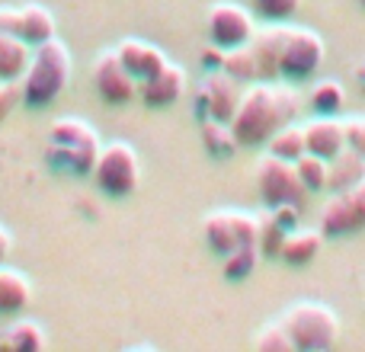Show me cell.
Wrapping results in <instances>:
<instances>
[{"mask_svg":"<svg viewBox=\"0 0 365 352\" xmlns=\"http://www.w3.org/2000/svg\"><path fill=\"white\" fill-rule=\"evenodd\" d=\"M71 71H74V58H71V48L58 36L36 45L29 68H26L23 81H19L23 83V103L32 109L51 106L71 83Z\"/></svg>","mask_w":365,"mask_h":352,"instance_id":"obj_2","label":"cell"},{"mask_svg":"<svg viewBox=\"0 0 365 352\" xmlns=\"http://www.w3.org/2000/svg\"><path fill=\"white\" fill-rule=\"evenodd\" d=\"M346 141H349V147H356V151L365 154V115L346 119Z\"/></svg>","mask_w":365,"mask_h":352,"instance_id":"obj_33","label":"cell"},{"mask_svg":"<svg viewBox=\"0 0 365 352\" xmlns=\"http://www.w3.org/2000/svg\"><path fill=\"white\" fill-rule=\"evenodd\" d=\"M221 68H225L231 77H237L240 83L259 81V64H257V55H253L250 42L237 45V48H227L225 51V64H221Z\"/></svg>","mask_w":365,"mask_h":352,"instance_id":"obj_24","label":"cell"},{"mask_svg":"<svg viewBox=\"0 0 365 352\" xmlns=\"http://www.w3.org/2000/svg\"><path fill=\"white\" fill-rule=\"evenodd\" d=\"M321 231L324 237H349L365 231V180L330 195L321 208Z\"/></svg>","mask_w":365,"mask_h":352,"instance_id":"obj_9","label":"cell"},{"mask_svg":"<svg viewBox=\"0 0 365 352\" xmlns=\"http://www.w3.org/2000/svg\"><path fill=\"white\" fill-rule=\"evenodd\" d=\"M285 23H269L266 29H257L250 38V48L259 64V81H276L282 77L279 61H282V42H285Z\"/></svg>","mask_w":365,"mask_h":352,"instance_id":"obj_15","label":"cell"},{"mask_svg":"<svg viewBox=\"0 0 365 352\" xmlns=\"http://www.w3.org/2000/svg\"><path fill=\"white\" fill-rule=\"evenodd\" d=\"M253 176H257V192H259V199L266 202V208L302 205V199L308 195L302 176H298L295 160L276 157V154H269V151H266V157L257 160Z\"/></svg>","mask_w":365,"mask_h":352,"instance_id":"obj_7","label":"cell"},{"mask_svg":"<svg viewBox=\"0 0 365 352\" xmlns=\"http://www.w3.org/2000/svg\"><path fill=\"white\" fill-rule=\"evenodd\" d=\"M93 87L109 106H125V103H132L138 96V81L122 64L115 48L93 58Z\"/></svg>","mask_w":365,"mask_h":352,"instance_id":"obj_12","label":"cell"},{"mask_svg":"<svg viewBox=\"0 0 365 352\" xmlns=\"http://www.w3.org/2000/svg\"><path fill=\"white\" fill-rule=\"evenodd\" d=\"M32 298V285L29 279L19 269H10V266H0V314H16L29 304Z\"/></svg>","mask_w":365,"mask_h":352,"instance_id":"obj_21","label":"cell"},{"mask_svg":"<svg viewBox=\"0 0 365 352\" xmlns=\"http://www.w3.org/2000/svg\"><path fill=\"white\" fill-rule=\"evenodd\" d=\"M324 38L314 29H304V26H289L285 29V42H282V61L279 71L289 81H308L314 71H321L324 64Z\"/></svg>","mask_w":365,"mask_h":352,"instance_id":"obj_8","label":"cell"},{"mask_svg":"<svg viewBox=\"0 0 365 352\" xmlns=\"http://www.w3.org/2000/svg\"><path fill=\"white\" fill-rule=\"evenodd\" d=\"M359 180H365V154L346 145L334 160H330L327 189H330V192H340V189L356 186Z\"/></svg>","mask_w":365,"mask_h":352,"instance_id":"obj_20","label":"cell"},{"mask_svg":"<svg viewBox=\"0 0 365 352\" xmlns=\"http://www.w3.org/2000/svg\"><path fill=\"white\" fill-rule=\"evenodd\" d=\"M202 234L212 253L227 257L237 247H259V214L237 212V208H218L208 212L202 221Z\"/></svg>","mask_w":365,"mask_h":352,"instance_id":"obj_6","label":"cell"},{"mask_svg":"<svg viewBox=\"0 0 365 352\" xmlns=\"http://www.w3.org/2000/svg\"><path fill=\"white\" fill-rule=\"evenodd\" d=\"M356 77H359V81L365 83V61H359V64H356Z\"/></svg>","mask_w":365,"mask_h":352,"instance_id":"obj_37","label":"cell"},{"mask_svg":"<svg viewBox=\"0 0 365 352\" xmlns=\"http://www.w3.org/2000/svg\"><path fill=\"white\" fill-rule=\"evenodd\" d=\"M202 64H208V71H218L221 64H225V48H218V45H208V51L202 55Z\"/></svg>","mask_w":365,"mask_h":352,"instance_id":"obj_35","label":"cell"},{"mask_svg":"<svg viewBox=\"0 0 365 352\" xmlns=\"http://www.w3.org/2000/svg\"><path fill=\"white\" fill-rule=\"evenodd\" d=\"M19 38L36 48V45L48 42L55 36V13L42 4H29V6H19V29H16Z\"/></svg>","mask_w":365,"mask_h":352,"instance_id":"obj_19","label":"cell"},{"mask_svg":"<svg viewBox=\"0 0 365 352\" xmlns=\"http://www.w3.org/2000/svg\"><path fill=\"white\" fill-rule=\"evenodd\" d=\"M45 330L36 321H16L6 333V349H45Z\"/></svg>","mask_w":365,"mask_h":352,"instance_id":"obj_29","label":"cell"},{"mask_svg":"<svg viewBox=\"0 0 365 352\" xmlns=\"http://www.w3.org/2000/svg\"><path fill=\"white\" fill-rule=\"evenodd\" d=\"M182 93H186V71L173 61H167L154 77L138 83V96L145 100V106H151V109L173 106Z\"/></svg>","mask_w":365,"mask_h":352,"instance_id":"obj_13","label":"cell"},{"mask_svg":"<svg viewBox=\"0 0 365 352\" xmlns=\"http://www.w3.org/2000/svg\"><path fill=\"white\" fill-rule=\"evenodd\" d=\"M32 58V45L16 32H0V81H23Z\"/></svg>","mask_w":365,"mask_h":352,"instance_id":"obj_18","label":"cell"},{"mask_svg":"<svg viewBox=\"0 0 365 352\" xmlns=\"http://www.w3.org/2000/svg\"><path fill=\"white\" fill-rule=\"evenodd\" d=\"M359 4H362V6H365V0H359Z\"/></svg>","mask_w":365,"mask_h":352,"instance_id":"obj_38","label":"cell"},{"mask_svg":"<svg viewBox=\"0 0 365 352\" xmlns=\"http://www.w3.org/2000/svg\"><path fill=\"white\" fill-rule=\"evenodd\" d=\"M100 135L93 132V125L83 119H58L55 125L48 128V157L51 167L58 170H68L74 176H87L93 173L96 154H100Z\"/></svg>","mask_w":365,"mask_h":352,"instance_id":"obj_3","label":"cell"},{"mask_svg":"<svg viewBox=\"0 0 365 352\" xmlns=\"http://www.w3.org/2000/svg\"><path fill=\"white\" fill-rule=\"evenodd\" d=\"M205 29H208L212 45H218V48L227 51V48H237V45L250 42L253 32H257V26H253V13L247 10V6L225 0V4L208 6Z\"/></svg>","mask_w":365,"mask_h":352,"instance_id":"obj_11","label":"cell"},{"mask_svg":"<svg viewBox=\"0 0 365 352\" xmlns=\"http://www.w3.org/2000/svg\"><path fill=\"white\" fill-rule=\"evenodd\" d=\"M253 10L269 23H289L302 10V0H253Z\"/></svg>","mask_w":365,"mask_h":352,"instance_id":"obj_31","label":"cell"},{"mask_svg":"<svg viewBox=\"0 0 365 352\" xmlns=\"http://www.w3.org/2000/svg\"><path fill=\"white\" fill-rule=\"evenodd\" d=\"M10 247H13L10 234H6V227L0 224V266H4V263H6V257H10Z\"/></svg>","mask_w":365,"mask_h":352,"instance_id":"obj_36","label":"cell"},{"mask_svg":"<svg viewBox=\"0 0 365 352\" xmlns=\"http://www.w3.org/2000/svg\"><path fill=\"white\" fill-rule=\"evenodd\" d=\"M295 167H298V176H302V182H304V189H308V192H324V189H327L330 160H324V157H317V154L304 151L302 157L295 160Z\"/></svg>","mask_w":365,"mask_h":352,"instance_id":"obj_26","label":"cell"},{"mask_svg":"<svg viewBox=\"0 0 365 352\" xmlns=\"http://www.w3.org/2000/svg\"><path fill=\"white\" fill-rule=\"evenodd\" d=\"M304 141H308L311 154H317V157H324V160H334L336 154L349 145L346 122H340L336 115H317L314 122L304 125Z\"/></svg>","mask_w":365,"mask_h":352,"instance_id":"obj_14","label":"cell"},{"mask_svg":"<svg viewBox=\"0 0 365 352\" xmlns=\"http://www.w3.org/2000/svg\"><path fill=\"white\" fill-rule=\"evenodd\" d=\"M16 29H19V10L0 6V32H16Z\"/></svg>","mask_w":365,"mask_h":352,"instance_id":"obj_34","label":"cell"},{"mask_svg":"<svg viewBox=\"0 0 365 352\" xmlns=\"http://www.w3.org/2000/svg\"><path fill=\"white\" fill-rule=\"evenodd\" d=\"M259 247L253 244V247H237V250H231L227 257H221L225 259V276L231 279V282H244V279H250L253 276V269L259 266Z\"/></svg>","mask_w":365,"mask_h":352,"instance_id":"obj_27","label":"cell"},{"mask_svg":"<svg viewBox=\"0 0 365 352\" xmlns=\"http://www.w3.org/2000/svg\"><path fill=\"white\" fill-rule=\"evenodd\" d=\"M285 237H289V227H285L276 214L272 212L259 214V253H263V257H279Z\"/></svg>","mask_w":365,"mask_h":352,"instance_id":"obj_28","label":"cell"},{"mask_svg":"<svg viewBox=\"0 0 365 352\" xmlns=\"http://www.w3.org/2000/svg\"><path fill=\"white\" fill-rule=\"evenodd\" d=\"M19 100H23V83L19 81H0V122L16 109Z\"/></svg>","mask_w":365,"mask_h":352,"instance_id":"obj_32","label":"cell"},{"mask_svg":"<svg viewBox=\"0 0 365 352\" xmlns=\"http://www.w3.org/2000/svg\"><path fill=\"white\" fill-rule=\"evenodd\" d=\"M266 151L276 154V157H285V160H298L304 151H308V141H304V125H282L269 141H266Z\"/></svg>","mask_w":365,"mask_h":352,"instance_id":"obj_22","label":"cell"},{"mask_svg":"<svg viewBox=\"0 0 365 352\" xmlns=\"http://www.w3.org/2000/svg\"><path fill=\"white\" fill-rule=\"evenodd\" d=\"M253 346L259 352H295V343H292L289 330L282 327V321H272L253 336Z\"/></svg>","mask_w":365,"mask_h":352,"instance_id":"obj_30","label":"cell"},{"mask_svg":"<svg viewBox=\"0 0 365 352\" xmlns=\"http://www.w3.org/2000/svg\"><path fill=\"white\" fill-rule=\"evenodd\" d=\"M302 115V100L292 87L272 81H253L240 96V106L231 119V128L244 147H259L282 125Z\"/></svg>","mask_w":365,"mask_h":352,"instance_id":"obj_1","label":"cell"},{"mask_svg":"<svg viewBox=\"0 0 365 352\" xmlns=\"http://www.w3.org/2000/svg\"><path fill=\"white\" fill-rule=\"evenodd\" d=\"M93 182L109 199L132 195L141 182V164H138L135 147L128 141H109V145H103L93 164Z\"/></svg>","mask_w":365,"mask_h":352,"instance_id":"obj_5","label":"cell"},{"mask_svg":"<svg viewBox=\"0 0 365 352\" xmlns=\"http://www.w3.org/2000/svg\"><path fill=\"white\" fill-rule=\"evenodd\" d=\"M346 103V90L340 81H317L311 90V109L317 115H336Z\"/></svg>","mask_w":365,"mask_h":352,"instance_id":"obj_25","label":"cell"},{"mask_svg":"<svg viewBox=\"0 0 365 352\" xmlns=\"http://www.w3.org/2000/svg\"><path fill=\"white\" fill-rule=\"evenodd\" d=\"M240 96H244L240 81L227 74L225 68H218V71H208L205 81H202L199 96H195V109H199L202 122L205 119L231 122L240 106Z\"/></svg>","mask_w":365,"mask_h":352,"instance_id":"obj_10","label":"cell"},{"mask_svg":"<svg viewBox=\"0 0 365 352\" xmlns=\"http://www.w3.org/2000/svg\"><path fill=\"white\" fill-rule=\"evenodd\" d=\"M324 231L317 227V231H311V227H295V231H289V237H285L282 250H279V259H282L285 266H308L317 259V253L324 250Z\"/></svg>","mask_w":365,"mask_h":352,"instance_id":"obj_17","label":"cell"},{"mask_svg":"<svg viewBox=\"0 0 365 352\" xmlns=\"http://www.w3.org/2000/svg\"><path fill=\"white\" fill-rule=\"evenodd\" d=\"M282 327L289 330L298 352H327L340 340V317L321 301H298L282 311Z\"/></svg>","mask_w":365,"mask_h":352,"instance_id":"obj_4","label":"cell"},{"mask_svg":"<svg viewBox=\"0 0 365 352\" xmlns=\"http://www.w3.org/2000/svg\"><path fill=\"white\" fill-rule=\"evenodd\" d=\"M202 141H205V147H208L212 157H231V154L240 147L231 122H215V119L202 122Z\"/></svg>","mask_w":365,"mask_h":352,"instance_id":"obj_23","label":"cell"},{"mask_svg":"<svg viewBox=\"0 0 365 352\" xmlns=\"http://www.w3.org/2000/svg\"><path fill=\"white\" fill-rule=\"evenodd\" d=\"M115 55L122 58V64L132 71V77L138 83L148 81V77H154L167 64L164 51H160L158 45L145 42V38H122V42L115 45Z\"/></svg>","mask_w":365,"mask_h":352,"instance_id":"obj_16","label":"cell"}]
</instances>
